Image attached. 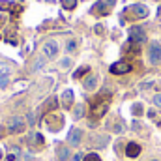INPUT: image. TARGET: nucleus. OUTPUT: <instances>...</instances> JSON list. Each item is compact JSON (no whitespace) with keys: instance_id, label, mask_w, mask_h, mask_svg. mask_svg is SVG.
Segmentation results:
<instances>
[{"instance_id":"nucleus-4","label":"nucleus","mask_w":161,"mask_h":161,"mask_svg":"<svg viewBox=\"0 0 161 161\" xmlns=\"http://www.w3.org/2000/svg\"><path fill=\"white\" fill-rule=\"evenodd\" d=\"M148 58L152 64H159L161 62V45L158 41H152L148 47Z\"/></svg>"},{"instance_id":"nucleus-27","label":"nucleus","mask_w":161,"mask_h":161,"mask_svg":"<svg viewBox=\"0 0 161 161\" xmlns=\"http://www.w3.org/2000/svg\"><path fill=\"white\" fill-rule=\"evenodd\" d=\"M94 30H96V34H103V26H101V25H97Z\"/></svg>"},{"instance_id":"nucleus-9","label":"nucleus","mask_w":161,"mask_h":161,"mask_svg":"<svg viewBox=\"0 0 161 161\" xmlns=\"http://www.w3.org/2000/svg\"><path fill=\"white\" fill-rule=\"evenodd\" d=\"M80 137H82V131L75 127V129H71V131H69V135H68V142H69L71 146H79Z\"/></svg>"},{"instance_id":"nucleus-23","label":"nucleus","mask_w":161,"mask_h":161,"mask_svg":"<svg viewBox=\"0 0 161 161\" xmlns=\"http://www.w3.org/2000/svg\"><path fill=\"white\" fill-rule=\"evenodd\" d=\"M154 105L161 109V94H156V96H154Z\"/></svg>"},{"instance_id":"nucleus-29","label":"nucleus","mask_w":161,"mask_h":161,"mask_svg":"<svg viewBox=\"0 0 161 161\" xmlns=\"http://www.w3.org/2000/svg\"><path fill=\"white\" fill-rule=\"evenodd\" d=\"M105 2H107V4H109V6H111V8H113V6H114V2H116V0H105Z\"/></svg>"},{"instance_id":"nucleus-5","label":"nucleus","mask_w":161,"mask_h":161,"mask_svg":"<svg viewBox=\"0 0 161 161\" xmlns=\"http://www.w3.org/2000/svg\"><path fill=\"white\" fill-rule=\"evenodd\" d=\"M129 41L131 43H142L146 41V34L141 26H131L129 28Z\"/></svg>"},{"instance_id":"nucleus-25","label":"nucleus","mask_w":161,"mask_h":161,"mask_svg":"<svg viewBox=\"0 0 161 161\" xmlns=\"http://www.w3.org/2000/svg\"><path fill=\"white\" fill-rule=\"evenodd\" d=\"M9 6H11L9 2H6V0H0V9H8Z\"/></svg>"},{"instance_id":"nucleus-8","label":"nucleus","mask_w":161,"mask_h":161,"mask_svg":"<svg viewBox=\"0 0 161 161\" xmlns=\"http://www.w3.org/2000/svg\"><path fill=\"white\" fill-rule=\"evenodd\" d=\"M129 11L133 13V17H139V19H142V17L148 15V8L142 6V4H133V6L129 8Z\"/></svg>"},{"instance_id":"nucleus-13","label":"nucleus","mask_w":161,"mask_h":161,"mask_svg":"<svg viewBox=\"0 0 161 161\" xmlns=\"http://www.w3.org/2000/svg\"><path fill=\"white\" fill-rule=\"evenodd\" d=\"M26 142L30 146H41L43 144V135H40V133H30L26 137Z\"/></svg>"},{"instance_id":"nucleus-3","label":"nucleus","mask_w":161,"mask_h":161,"mask_svg":"<svg viewBox=\"0 0 161 161\" xmlns=\"http://www.w3.org/2000/svg\"><path fill=\"white\" fill-rule=\"evenodd\" d=\"M25 127H26V122H25V118H21V116H13L9 120V124H8V131L13 133V135L15 133H23Z\"/></svg>"},{"instance_id":"nucleus-26","label":"nucleus","mask_w":161,"mask_h":161,"mask_svg":"<svg viewBox=\"0 0 161 161\" xmlns=\"http://www.w3.org/2000/svg\"><path fill=\"white\" fill-rule=\"evenodd\" d=\"M75 51V41H68V53Z\"/></svg>"},{"instance_id":"nucleus-7","label":"nucleus","mask_w":161,"mask_h":161,"mask_svg":"<svg viewBox=\"0 0 161 161\" xmlns=\"http://www.w3.org/2000/svg\"><path fill=\"white\" fill-rule=\"evenodd\" d=\"M109 9H111V6H109L105 0H99V2L92 8V13H94V15H107Z\"/></svg>"},{"instance_id":"nucleus-24","label":"nucleus","mask_w":161,"mask_h":161,"mask_svg":"<svg viewBox=\"0 0 161 161\" xmlns=\"http://www.w3.org/2000/svg\"><path fill=\"white\" fill-rule=\"evenodd\" d=\"M6 159H8V161H17V159H19V152H13V154H9Z\"/></svg>"},{"instance_id":"nucleus-28","label":"nucleus","mask_w":161,"mask_h":161,"mask_svg":"<svg viewBox=\"0 0 161 161\" xmlns=\"http://www.w3.org/2000/svg\"><path fill=\"white\" fill-rule=\"evenodd\" d=\"M62 66L68 68V66H69V58H64V60H62Z\"/></svg>"},{"instance_id":"nucleus-19","label":"nucleus","mask_w":161,"mask_h":161,"mask_svg":"<svg viewBox=\"0 0 161 161\" xmlns=\"http://www.w3.org/2000/svg\"><path fill=\"white\" fill-rule=\"evenodd\" d=\"M131 111H133V114H135V116H141V114H142V105H141V103H135Z\"/></svg>"},{"instance_id":"nucleus-32","label":"nucleus","mask_w":161,"mask_h":161,"mask_svg":"<svg viewBox=\"0 0 161 161\" xmlns=\"http://www.w3.org/2000/svg\"><path fill=\"white\" fill-rule=\"evenodd\" d=\"M152 161H156V159H152Z\"/></svg>"},{"instance_id":"nucleus-2","label":"nucleus","mask_w":161,"mask_h":161,"mask_svg":"<svg viewBox=\"0 0 161 161\" xmlns=\"http://www.w3.org/2000/svg\"><path fill=\"white\" fill-rule=\"evenodd\" d=\"M58 41H54V40H49V41H45L43 43V47H41V53H43V56L45 58H54L56 54H58Z\"/></svg>"},{"instance_id":"nucleus-21","label":"nucleus","mask_w":161,"mask_h":161,"mask_svg":"<svg viewBox=\"0 0 161 161\" xmlns=\"http://www.w3.org/2000/svg\"><path fill=\"white\" fill-rule=\"evenodd\" d=\"M82 161H101V158H99L97 154H88V156H84Z\"/></svg>"},{"instance_id":"nucleus-12","label":"nucleus","mask_w":161,"mask_h":161,"mask_svg":"<svg viewBox=\"0 0 161 161\" xmlns=\"http://www.w3.org/2000/svg\"><path fill=\"white\" fill-rule=\"evenodd\" d=\"M69 156H71V150H69L68 146H58V148H56V159L58 161L69 159Z\"/></svg>"},{"instance_id":"nucleus-11","label":"nucleus","mask_w":161,"mask_h":161,"mask_svg":"<svg viewBox=\"0 0 161 161\" xmlns=\"http://www.w3.org/2000/svg\"><path fill=\"white\" fill-rule=\"evenodd\" d=\"M141 154V146L137 144V142H129L127 146H125V156L127 158H137Z\"/></svg>"},{"instance_id":"nucleus-10","label":"nucleus","mask_w":161,"mask_h":161,"mask_svg":"<svg viewBox=\"0 0 161 161\" xmlns=\"http://www.w3.org/2000/svg\"><path fill=\"white\" fill-rule=\"evenodd\" d=\"M62 107L64 109H71L73 107V90H66L62 94Z\"/></svg>"},{"instance_id":"nucleus-18","label":"nucleus","mask_w":161,"mask_h":161,"mask_svg":"<svg viewBox=\"0 0 161 161\" xmlns=\"http://www.w3.org/2000/svg\"><path fill=\"white\" fill-rule=\"evenodd\" d=\"M62 6H64L66 9H73V8L77 6V0H62Z\"/></svg>"},{"instance_id":"nucleus-16","label":"nucleus","mask_w":161,"mask_h":161,"mask_svg":"<svg viewBox=\"0 0 161 161\" xmlns=\"http://www.w3.org/2000/svg\"><path fill=\"white\" fill-rule=\"evenodd\" d=\"M84 114V105H75V113H73V120H79Z\"/></svg>"},{"instance_id":"nucleus-6","label":"nucleus","mask_w":161,"mask_h":161,"mask_svg":"<svg viewBox=\"0 0 161 161\" xmlns=\"http://www.w3.org/2000/svg\"><path fill=\"white\" fill-rule=\"evenodd\" d=\"M131 71V66L127 62H116L111 66V73L113 75H124V73H129Z\"/></svg>"},{"instance_id":"nucleus-22","label":"nucleus","mask_w":161,"mask_h":161,"mask_svg":"<svg viewBox=\"0 0 161 161\" xmlns=\"http://www.w3.org/2000/svg\"><path fill=\"white\" fill-rule=\"evenodd\" d=\"M2 75H9V66L0 64V77H2Z\"/></svg>"},{"instance_id":"nucleus-31","label":"nucleus","mask_w":161,"mask_h":161,"mask_svg":"<svg viewBox=\"0 0 161 161\" xmlns=\"http://www.w3.org/2000/svg\"><path fill=\"white\" fill-rule=\"evenodd\" d=\"M159 15H161V8H159Z\"/></svg>"},{"instance_id":"nucleus-1","label":"nucleus","mask_w":161,"mask_h":161,"mask_svg":"<svg viewBox=\"0 0 161 161\" xmlns=\"http://www.w3.org/2000/svg\"><path fill=\"white\" fill-rule=\"evenodd\" d=\"M109 99H111V97H109ZM109 99L103 101V96H99V97L94 101V105H92V116H94V118H101V116L107 113V109H109Z\"/></svg>"},{"instance_id":"nucleus-14","label":"nucleus","mask_w":161,"mask_h":161,"mask_svg":"<svg viewBox=\"0 0 161 161\" xmlns=\"http://www.w3.org/2000/svg\"><path fill=\"white\" fill-rule=\"evenodd\" d=\"M58 107V99L56 97H51V99H47V103L43 105V113H51V111H54Z\"/></svg>"},{"instance_id":"nucleus-20","label":"nucleus","mask_w":161,"mask_h":161,"mask_svg":"<svg viewBox=\"0 0 161 161\" xmlns=\"http://www.w3.org/2000/svg\"><path fill=\"white\" fill-rule=\"evenodd\" d=\"M8 84H9V77H8V75H2V77H0V90H4Z\"/></svg>"},{"instance_id":"nucleus-17","label":"nucleus","mask_w":161,"mask_h":161,"mask_svg":"<svg viewBox=\"0 0 161 161\" xmlns=\"http://www.w3.org/2000/svg\"><path fill=\"white\" fill-rule=\"evenodd\" d=\"M88 71H90V68H88V66H82V68H79V69L73 73V77H75V79H80V77H82L84 73H88Z\"/></svg>"},{"instance_id":"nucleus-30","label":"nucleus","mask_w":161,"mask_h":161,"mask_svg":"<svg viewBox=\"0 0 161 161\" xmlns=\"http://www.w3.org/2000/svg\"><path fill=\"white\" fill-rule=\"evenodd\" d=\"M2 158H4V154H2V150H0V159H2Z\"/></svg>"},{"instance_id":"nucleus-15","label":"nucleus","mask_w":161,"mask_h":161,"mask_svg":"<svg viewBox=\"0 0 161 161\" xmlns=\"http://www.w3.org/2000/svg\"><path fill=\"white\" fill-rule=\"evenodd\" d=\"M96 86H97V77H96V75H90L88 79L84 80V88H86V90H94Z\"/></svg>"}]
</instances>
